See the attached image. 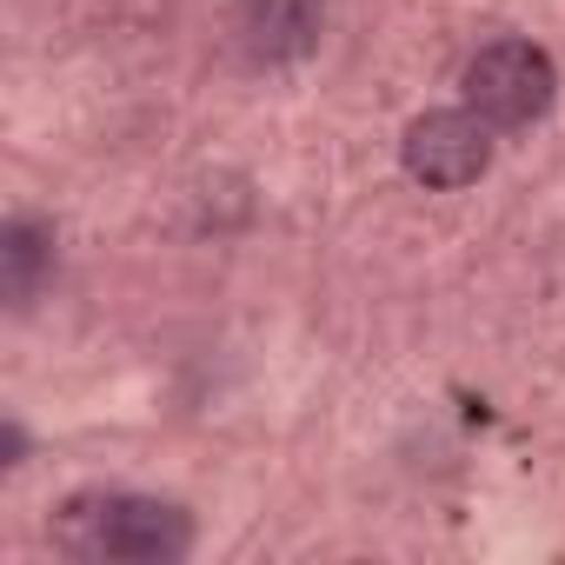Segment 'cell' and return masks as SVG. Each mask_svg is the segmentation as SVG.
<instances>
[{
  "instance_id": "1",
  "label": "cell",
  "mask_w": 565,
  "mask_h": 565,
  "mask_svg": "<svg viewBox=\"0 0 565 565\" xmlns=\"http://www.w3.org/2000/svg\"><path fill=\"white\" fill-rule=\"evenodd\" d=\"M54 545L107 565H167L193 545V525L180 505L147 492H74L54 519Z\"/></svg>"
},
{
  "instance_id": "2",
  "label": "cell",
  "mask_w": 565,
  "mask_h": 565,
  "mask_svg": "<svg viewBox=\"0 0 565 565\" xmlns=\"http://www.w3.org/2000/svg\"><path fill=\"white\" fill-rule=\"evenodd\" d=\"M558 94L552 61L532 41H492L466 61V107L492 127H532Z\"/></svg>"
},
{
  "instance_id": "3",
  "label": "cell",
  "mask_w": 565,
  "mask_h": 565,
  "mask_svg": "<svg viewBox=\"0 0 565 565\" xmlns=\"http://www.w3.org/2000/svg\"><path fill=\"white\" fill-rule=\"evenodd\" d=\"M406 153V173L419 186H472L486 167H492V120H479L472 107H439V114H419L399 140Z\"/></svg>"
},
{
  "instance_id": "4",
  "label": "cell",
  "mask_w": 565,
  "mask_h": 565,
  "mask_svg": "<svg viewBox=\"0 0 565 565\" xmlns=\"http://www.w3.org/2000/svg\"><path fill=\"white\" fill-rule=\"evenodd\" d=\"M233 41L253 67H287L307 61L320 41V0H239Z\"/></svg>"
},
{
  "instance_id": "5",
  "label": "cell",
  "mask_w": 565,
  "mask_h": 565,
  "mask_svg": "<svg viewBox=\"0 0 565 565\" xmlns=\"http://www.w3.org/2000/svg\"><path fill=\"white\" fill-rule=\"evenodd\" d=\"M47 266H54V233L41 220H8L0 226V294H8V307H28L41 294Z\"/></svg>"
}]
</instances>
